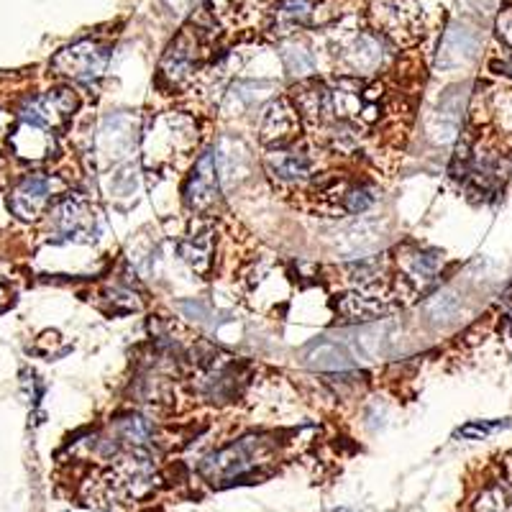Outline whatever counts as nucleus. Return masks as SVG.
<instances>
[{"label":"nucleus","mask_w":512,"mask_h":512,"mask_svg":"<svg viewBox=\"0 0 512 512\" xmlns=\"http://www.w3.org/2000/svg\"><path fill=\"white\" fill-rule=\"evenodd\" d=\"M280 54H282V62H285L287 72H290L292 77H297V80L310 77L315 72V57L303 47V44H295V41H290V44H285V47H282Z\"/></svg>","instance_id":"bb28decb"},{"label":"nucleus","mask_w":512,"mask_h":512,"mask_svg":"<svg viewBox=\"0 0 512 512\" xmlns=\"http://www.w3.org/2000/svg\"><path fill=\"white\" fill-rule=\"evenodd\" d=\"M105 67H108V49L93 39L75 41L72 47L62 49L52 59V70L57 75L70 77V80L82 82V85L100 80Z\"/></svg>","instance_id":"7ed1b4c3"},{"label":"nucleus","mask_w":512,"mask_h":512,"mask_svg":"<svg viewBox=\"0 0 512 512\" xmlns=\"http://www.w3.org/2000/svg\"><path fill=\"white\" fill-rule=\"evenodd\" d=\"M397 341H400V326L397 320L379 318L367 323L364 328L354 333L356 354H361L369 361H382L395 351Z\"/></svg>","instance_id":"2eb2a0df"},{"label":"nucleus","mask_w":512,"mask_h":512,"mask_svg":"<svg viewBox=\"0 0 512 512\" xmlns=\"http://www.w3.org/2000/svg\"><path fill=\"white\" fill-rule=\"evenodd\" d=\"M54 187H57V180L44 175V172L26 175L8 195V208H11L18 221H36L47 210V205L52 203Z\"/></svg>","instance_id":"6e6552de"},{"label":"nucleus","mask_w":512,"mask_h":512,"mask_svg":"<svg viewBox=\"0 0 512 512\" xmlns=\"http://www.w3.org/2000/svg\"><path fill=\"white\" fill-rule=\"evenodd\" d=\"M395 310V300L387 292L372 290V287H356L349 295L338 300V313L354 323H372Z\"/></svg>","instance_id":"ddd939ff"},{"label":"nucleus","mask_w":512,"mask_h":512,"mask_svg":"<svg viewBox=\"0 0 512 512\" xmlns=\"http://www.w3.org/2000/svg\"><path fill=\"white\" fill-rule=\"evenodd\" d=\"M269 175L282 185H303L313 175V159L297 146H277L264 157Z\"/></svg>","instance_id":"4468645a"},{"label":"nucleus","mask_w":512,"mask_h":512,"mask_svg":"<svg viewBox=\"0 0 512 512\" xmlns=\"http://www.w3.org/2000/svg\"><path fill=\"white\" fill-rule=\"evenodd\" d=\"M441 267H443L441 251L410 249L400 256V269L402 274H405V280L413 282L418 290L433 285L438 274H441Z\"/></svg>","instance_id":"6ab92c4d"},{"label":"nucleus","mask_w":512,"mask_h":512,"mask_svg":"<svg viewBox=\"0 0 512 512\" xmlns=\"http://www.w3.org/2000/svg\"><path fill=\"white\" fill-rule=\"evenodd\" d=\"M6 300H8L6 290H0V308H3V305H6Z\"/></svg>","instance_id":"473e14b6"},{"label":"nucleus","mask_w":512,"mask_h":512,"mask_svg":"<svg viewBox=\"0 0 512 512\" xmlns=\"http://www.w3.org/2000/svg\"><path fill=\"white\" fill-rule=\"evenodd\" d=\"M372 24L377 34L387 36L397 44H410L423 34L420 11L410 0H377L372 6Z\"/></svg>","instance_id":"20e7f679"},{"label":"nucleus","mask_w":512,"mask_h":512,"mask_svg":"<svg viewBox=\"0 0 512 512\" xmlns=\"http://www.w3.org/2000/svg\"><path fill=\"white\" fill-rule=\"evenodd\" d=\"M303 359L310 369H318V372H349L354 367L349 351L333 341H315L305 349Z\"/></svg>","instance_id":"4be33fe9"},{"label":"nucleus","mask_w":512,"mask_h":512,"mask_svg":"<svg viewBox=\"0 0 512 512\" xmlns=\"http://www.w3.org/2000/svg\"><path fill=\"white\" fill-rule=\"evenodd\" d=\"M75 111H77V95L67 88H57L26 100V103L21 105V111H18V118L52 131V128L62 126V123L67 121Z\"/></svg>","instance_id":"0eeeda50"},{"label":"nucleus","mask_w":512,"mask_h":512,"mask_svg":"<svg viewBox=\"0 0 512 512\" xmlns=\"http://www.w3.org/2000/svg\"><path fill=\"white\" fill-rule=\"evenodd\" d=\"M300 113L290 100H272L264 108L262 123H259V139L267 146H287L300 131Z\"/></svg>","instance_id":"f8f14e48"},{"label":"nucleus","mask_w":512,"mask_h":512,"mask_svg":"<svg viewBox=\"0 0 512 512\" xmlns=\"http://www.w3.org/2000/svg\"><path fill=\"white\" fill-rule=\"evenodd\" d=\"M218 195H221V180H218L216 154L205 152L192 167V175L187 177L185 203L195 213H208L216 208Z\"/></svg>","instance_id":"9d476101"},{"label":"nucleus","mask_w":512,"mask_h":512,"mask_svg":"<svg viewBox=\"0 0 512 512\" xmlns=\"http://www.w3.org/2000/svg\"><path fill=\"white\" fill-rule=\"evenodd\" d=\"M11 146L16 157L31 159V162H39V159H47L54 149V139L49 134V128L34 126V123L21 121V126L11 134Z\"/></svg>","instance_id":"412c9836"},{"label":"nucleus","mask_w":512,"mask_h":512,"mask_svg":"<svg viewBox=\"0 0 512 512\" xmlns=\"http://www.w3.org/2000/svg\"><path fill=\"white\" fill-rule=\"evenodd\" d=\"M479 54V36L477 31L464 24H451L443 31L441 47H438L436 67L443 72L464 70L477 59Z\"/></svg>","instance_id":"9b49d317"},{"label":"nucleus","mask_w":512,"mask_h":512,"mask_svg":"<svg viewBox=\"0 0 512 512\" xmlns=\"http://www.w3.org/2000/svg\"><path fill=\"white\" fill-rule=\"evenodd\" d=\"M510 472H512V459H510Z\"/></svg>","instance_id":"72a5a7b5"},{"label":"nucleus","mask_w":512,"mask_h":512,"mask_svg":"<svg viewBox=\"0 0 512 512\" xmlns=\"http://www.w3.org/2000/svg\"><path fill=\"white\" fill-rule=\"evenodd\" d=\"M374 200H377V192H374L372 187L356 185L346 190L344 208L349 210V213H367V210L374 205Z\"/></svg>","instance_id":"c85d7f7f"},{"label":"nucleus","mask_w":512,"mask_h":512,"mask_svg":"<svg viewBox=\"0 0 512 512\" xmlns=\"http://www.w3.org/2000/svg\"><path fill=\"white\" fill-rule=\"evenodd\" d=\"M333 111L341 121L349 123H372L382 111V88L369 85L361 77H341L336 88L331 90Z\"/></svg>","instance_id":"f03ea898"},{"label":"nucleus","mask_w":512,"mask_h":512,"mask_svg":"<svg viewBox=\"0 0 512 512\" xmlns=\"http://www.w3.org/2000/svg\"><path fill=\"white\" fill-rule=\"evenodd\" d=\"M461 313V300L454 290H441L425 303V315L431 318V323L436 326H448L451 320H456V315Z\"/></svg>","instance_id":"a878e982"},{"label":"nucleus","mask_w":512,"mask_h":512,"mask_svg":"<svg viewBox=\"0 0 512 512\" xmlns=\"http://www.w3.org/2000/svg\"><path fill=\"white\" fill-rule=\"evenodd\" d=\"M272 456V443L262 436H246L231 446L221 448L216 454L200 464V474L210 484H231L236 479H244L254 474L259 466H264Z\"/></svg>","instance_id":"f257e3e1"},{"label":"nucleus","mask_w":512,"mask_h":512,"mask_svg":"<svg viewBox=\"0 0 512 512\" xmlns=\"http://www.w3.org/2000/svg\"><path fill=\"white\" fill-rule=\"evenodd\" d=\"M474 512H512V497L502 487H487L477 497Z\"/></svg>","instance_id":"cd10ccee"},{"label":"nucleus","mask_w":512,"mask_h":512,"mask_svg":"<svg viewBox=\"0 0 512 512\" xmlns=\"http://www.w3.org/2000/svg\"><path fill=\"white\" fill-rule=\"evenodd\" d=\"M497 34L505 41V47L512 52V8H505V11L497 16Z\"/></svg>","instance_id":"7c9ffc66"},{"label":"nucleus","mask_w":512,"mask_h":512,"mask_svg":"<svg viewBox=\"0 0 512 512\" xmlns=\"http://www.w3.org/2000/svg\"><path fill=\"white\" fill-rule=\"evenodd\" d=\"M49 226L57 239L90 241L95 233V216L90 205L80 198H62L49 213Z\"/></svg>","instance_id":"1a4fd4ad"},{"label":"nucleus","mask_w":512,"mask_h":512,"mask_svg":"<svg viewBox=\"0 0 512 512\" xmlns=\"http://www.w3.org/2000/svg\"><path fill=\"white\" fill-rule=\"evenodd\" d=\"M8 180H11V167L3 157H0V187H6Z\"/></svg>","instance_id":"2f4dec72"},{"label":"nucleus","mask_w":512,"mask_h":512,"mask_svg":"<svg viewBox=\"0 0 512 512\" xmlns=\"http://www.w3.org/2000/svg\"><path fill=\"white\" fill-rule=\"evenodd\" d=\"M180 256L190 264L192 272L208 274L210 264H213V231L205 228V231L187 236L180 244Z\"/></svg>","instance_id":"5701e85b"},{"label":"nucleus","mask_w":512,"mask_h":512,"mask_svg":"<svg viewBox=\"0 0 512 512\" xmlns=\"http://www.w3.org/2000/svg\"><path fill=\"white\" fill-rule=\"evenodd\" d=\"M200 59V34L192 29H185L177 36L164 52L162 64H159V75L167 82L169 88H182L195 77Z\"/></svg>","instance_id":"39448f33"},{"label":"nucleus","mask_w":512,"mask_h":512,"mask_svg":"<svg viewBox=\"0 0 512 512\" xmlns=\"http://www.w3.org/2000/svg\"><path fill=\"white\" fill-rule=\"evenodd\" d=\"M292 103H295L297 113H300V118L308 123H326L328 118H331L333 113V98H331V90L323 85V82L318 80H305L300 82V88L295 90V98H292Z\"/></svg>","instance_id":"a211bd4d"},{"label":"nucleus","mask_w":512,"mask_h":512,"mask_svg":"<svg viewBox=\"0 0 512 512\" xmlns=\"http://www.w3.org/2000/svg\"><path fill=\"white\" fill-rule=\"evenodd\" d=\"M341 59H344L346 70L354 77H369L382 70L387 59H390V52H387V41H384L382 34L356 31L341 47Z\"/></svg>","instance_id":"423d86ee"},{"label":"nucleus","mask_w":512,"mask_h":512,"mask_svg":"<svg viewBox=\"0 0 512 512\" xmlns=\"http://www.w3.org/2000/svg\"><path fill=\"white\" fill-rule=\"evenodd\" d=\"M502 425H507L505 420H502V423H469V425H464V428H461L459 436L484 438V436H489V433H495L497 428H502Z\"/></svg>","instance_id":"c756f323"},{"label":"nucleus","mask_w":512,"mask_h":512,"mask_svg":"<svg viewBox=\"0 0 512 512\" xmlns=\"http://www.w3.org/2000/svg\"><path fill=\"white\" fill-rule=\"evenodd\" d=\"M382 244V231H379V223L359 221L351 223V226L341 228V231L333 236V246L344 259H361V256H369L379 249Z\"/></svg>","instance_id":"f3484780"},{"label":"nucleus","mask_w":512,"mask_h":512,"mask_svg":"<svg viewBox=\"0 0 512 512\" xmlns=\"http://www.w3.org/2000/svg\"><path fill=\"white\" fill-rule=\"evenodd\" d=\"M313 21V0H277L272 8L269 31L274 36H292Z\"/></svg>","instance_id":"aec40b11"},{"label":"nucleus","mask_w":512,"mask_h":512,"mask_svg":"<svg viewBox=\"0 0 512 512\" xmlns=\"http://www.w3.org/2000/svg\"><path fill=\"white\" fill-rule=\"evenodd\" d=\"M116 438L126 448H146L154 438V425L141 415H126L116 423Z\"/></svg>","instance_id":"b1692460"},{"label":"nucleus","mask_w":512,"mask_h":512,"mask_svg":"<svg viewBox=\"0 0 512 512\" xmlns=\"http://www.w3.org/2000/svg\"><path fill=\"white\" fill-rule=\"evenodd\" d=\"M464 105L466 88H451L438 100L431 123H428V134L433 136L436 144H451V141H456V136L461 131V118H464Z\"/></svg>","instance_id":"dca6fc26"},{"label":"nucleus","mask_w":512,"mask_h":512,"mask_svg":"<svg viewBox=\"0 0 512 512\" xmlns=\"http://www.w3.org/2000/svg\"><path fill=\"white\" fill-rule=\"evenodd\" d=\"M384 272H387V259L379 254L361 256V259H354V262L346 267L349 282L354 287H372L374 282L382 280Z\"/></svg>","instance_id":"393cba45"}]
</instances>
